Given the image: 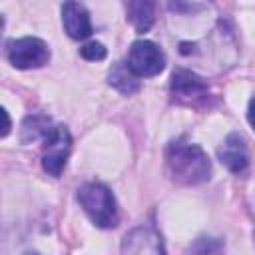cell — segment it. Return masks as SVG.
<instances>
[{
	"label": "cell",
	"instance_id": "1",
	"mask_svg": "<svg viewBox=\"0 0 255 255\" xmlns=\"http://www.w3.org/2000/svg\"><path fill=\"white\" fill-rule=\"evenodd\" d=\"M167 169L169 175L183 185H197L203 183L205 179H209L211 173V163L207 153L195 145V143H187V141H173L167 147Z\"/></svg>",
	"mask_w": 255,
	"mask_h": 255
},
{
	"label": "cell",
	"instance_id": "2",
	"mask_svg": "<svg viewBox=\"0 0 255 255\" xmlns=\"http://www.w3.org/2000/svg\"><path fill=\"white\" fill-rule=\"evenodd\" d=\"M78 201L88 213V217L102 229H110L118 225V205L112 191L98 181L84 183L78 189Z\"/></svg>",
	"mask_w": 255,
	"mask_h": 255
},
{
	"label": "cell",
	"instance_id": "3",
	"mask_svg": "<svg viewBox=\"0 0 255 255\" xmlns=\"http://www.w3.org/2000/svg\"><path fill=\"white\" fill-rule=\"evenodd\" d=\"M6 58L18 70L42 68L50 60V48L44 40L26 36V38L6 42Z\"/></svg>",
	"mask_w": 255,
	"mask_h": 255
},
{
	"label": "cell",
	"instance_id": "4",
	"mask_svg": "<svg viewBox=\"0 0 255 255\" xmlns=\"http://www.w3.org/2000/svg\"><path fill=\"white\" fill-rule=\"evenodd\" d=\"M72 149V137L66 126H54L48 135L44 137V151H42V167L50 175L58 177L68 161Z\"/></svg>",
	"mask_w": 255,
	"mask_h": 255
},
{
	"label": "cell",
	"instance_id": "5",
	"mask_svg": "<svg viewBox=\"0 0 255 255\" xmlns=\"http://www.w3.org/2000/svg\"><path fill=\"white\" fill-rule=\"evenodd\" d=\"M128 66L137 78H151L165 68V56L157 44L149 40H135L129 46Z\"/></svg>",
	"mask_w": 255,
	"mask_h": 255
},
{
	"label": "cell",
	"instance_id": "6",
	"mask_svg": "<svg viewBox=\"0 0 255 255\" xmlns=\"http://www.w3.org/2000/svg\"><path fill=\"white\" fill-rule=\"evenodd\" d=\"M62 24L70 38L84 40L92 34V20L84 4L76 0H66L62 4Z\"/></svg>",
	"mask_w": 255,
	"mask_h": 255
},
{
	"label": "cell",
	"instance_id": "7",
	"mask_svg": "<svg viewBox=\"0 0 255 255\" xmlns=\"http://www.w3.org/2000/svg\"><path fill=\"white\" fill-rule=\"evenodd\" d=\"M217 157L219 161L233 173H241L249 165V153L243 137L239 133H229L225 141L217 147Z\"/></svg>",
	"mask_w": 255,
	"mask_h": 255
},
{
	"label": "cell",
	"instance_id": "8",
	"mask_svg": "<svg viewBox=\"0 0 255 255\" xmlns=\"http://www.w3.org/2000/svg\"><path fill=\"white\" fill-rule=\"evenodd\" d=\"M207 90H209L207 82L189 70L177 68L171 74V92H173V96H177L181 100L203 98V96H207Z\"/></svg>",
	"mask_w": 255,
	"mask_h": 255
},
{
	"label": "cell",
	"instance_id": "9",
	"mask_svg": "<svg viewBox=\"0 0 255 255\" xmlns=\"http://www.w3.org/2000/svg\"><path fill=\"white\" fill-rule=\"evenodd\" d=\"M124 253H161V239L149 227H137L129 231L122 241Z\"/></svg>",
	"mask_w": 255,
	"mask_h": 255
},
{
	"label": "cell",
	"instance_id": "10",
	"mask_svg": "<svg viewBox=\"0 0 255 255\" xmlns=\"http://www.w3.org/2000/svg\"><path fill=\"white\" fill-rule=\"evenodd\" d=\"M126 12L137 32H147L155 20V0H126Z\"/></svg>",
	"mask_w": 255,
	"mask_h": 255
},
{
	"label": "cell",
	"instance_id": "11",
	"mask_svg": "<svg viewBox=\"0 0 255 255\" xmlns=\"http://www.w3.org/2000/svg\"><path fill=\"white\" fill-rule=\"evenodd\" d=\"M108 82H110L118 92L128 94V96L139 90V80H137V76H135V74L129 70V66L124 64V62H118V64L112 66V70H110V74H108Z\"/></svg>",
	"mask_w": 255,
	"mask_h": 255
},
{
	"label": "cell",
	"instance_id": "12",
	"mask_svg": "<svg viewBox=\"0 0 255 255\" xmlns=\"http://www.w3.org/2000/svg\"><path fill=\"white\" fill-rule=\"evenodd\" d=\"M50 118L48 116H42V114H34V116H28L24 122H22V141L28 143V141H36L40 137H46L48 131H50Z\"/></svg>",
	"mask_w": 255,
	"mask_h": 255
},
{
	"label": "cell",
	"instance_id": "13",
	"mask_svg": "<svg viewBox=\"0 0 255 255\" xmlns=\"http://www.w3.org/2000/svg\"><path fill=\"white\" fill-rule=\"evenodd\" d=\"M80 54H82V58H86L90 62H100V60H104L108 56V50L100 42H88V44H84L80 48Z\"/></svg>",
	"mask_w": 255,
	"mask_h": 255
},
{
	"label": "cell",
	"instance_id": "14",
	"mask_svg": "<svg viewBox=\"0 0 255 255\" xmlns=\"http://www.w3.org/2000/svg\"><path fill=\"white\" fill-rule=\"evenodd\" d=\"M223 247V243L221 241H217V239H209L207 237V243H203V245H199V243H195L193 247H191V251H197V253H213V251H219Z\"/></svg>",
	"mask_w": 255,
	"mask_h": 255
},
{
	"label": "cell",
	"instance_id": "15",
	"mask_svg": "<svg viewBox=\"0 0 255 255\" xmlns=\"http://www.w3.org/2000/svg\"><path fill=\"white\" fill-rule=\"evenodd\" d=\"M247 120H249L251 128L255 129V96H253L251 102H249V108H247Z\"/></svg>",
	"mask_w": 255,
	"mask_h": 255
},
{
	"label": "cell",
	"instance_id": "16",
	"mask_svg": "<svg viewBox=\"0 0 255 255\" xmlns=\"http://www.w3.org/2000/svg\"><path fill=\"white\" fill-rule=\"evenodd\" d=\"M2 116H4V129H2V137H6V135H8V131H10V118H8V112H6V110H2Z\"/></svg>",
	"mask_w": 255,
	"mask_h": 255
}]
</instances>
